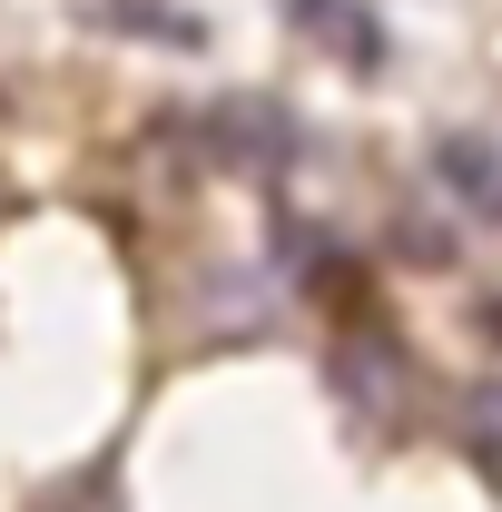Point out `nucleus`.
I'll return each instance as SVG.
<instances>
[{
	"label": "nucleus",
	"mask_w": 502,
	"mask_h": 512,
	"mask_svg": "<svg viewBox=\"0 0 502 512\" xmlns=\"http://www.w3.org/2000/svg\"><path fill=\"white\" fill-rule=\"evenodd\" d=\"M197 148L217 158V168H237V178H286L296 168V119L276 109V99H256V89H227L207 128H197Z\"/></svg>",
	"instance_id": "f257e3e1"
},
{
	"label": "nucleus",
	"mask_w": 502,
	"mask_h": 512,
	"mask_svg": "<svg viewBox=\"0 0 502 512\" xmlns=\"http://www.w3.org/2000/svg\"><path fill=\"white\" fill-rule=\"evenodd\" d=\"M434 178H443V197H453L463 217L502 227V148H493V138H473V128H443V138H434Z\"/></svg>",
	"instance_id": "f03ea898"
},
{
	"label": "nucleus",
	"mask_w": 502,
	"mask_h": 512,
	"mask_svg": "<svg viewBox=\"0 0 502 512\" xmlns=\"http://www.w3.org/2000/svg\"><path fill=\"white\" fill-rule=\"evenodd\" d=\"M286 10H296V30L325 40L345 69H375V60H384V30H375V10H365V0H286Z\"/></svg>",
	"instance_id": "7ed1b4c3"
},
{
	"label": "nucleus",
	"mask_w": 502,
	"mask_h": 512,
	"mask_svg": "<svg viewBox=\"0 0 502 512\" xmlns=\"http://www.w3.org/2000/svg\"><path fill=\"white\" fill-rule=\"evenodd\" d=\"M99 10V30H119V40H158V50H207V20L178 10V0H89Z\"/></svg>",
	"instance_id": "20e7f679"
},
{
	"label": "nucleus",
	"mask_w": 502,
	"mask_h": 512,
	"mask_svg": "<svg viewBox=\"0 0 502 512\" xmlns=\"http://www.w3.org/2000/svg\"><path fill=\"white\" fill-rule=\"evenodd\" d=\"M463 444L483 453V463H502V384H473L463 394Z\"/></svg>",
	"instance_id": "39448f33"
},
{
	"label": "nucleus",
	"mask_w": 502,
	"mask_h": 512,
	"mask_svg": "<svg viewBox=\"0 0 502 512\" xmlns=\"http://www.w3.org/2000/svg\"><path fill=\"white\" fill-rule=\"evenodd\" d=\"M0 217H10V188H0Z\"/></svg>",
	"instance_id": "423d86ee"
},
{
	"label": "nucleus",
	"mask_w": 502,
	"mask_h": 512,
	"mask_svg": "<svg viewBox=\"0 0 502 512\" xmlns=\"http://www.w3.org/2000/svg\"><path fill=\"white\" fill-rule=\"evenodd\" d=\"M493 325H502V296H493Z\"/></svg>",
	"instance_id": "0eeeda50"
}]
</instances>
